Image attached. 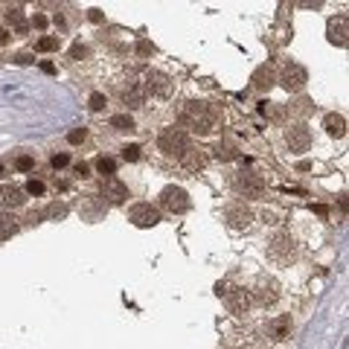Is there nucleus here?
<instances>
[{"label": "nucleus", "instance_id": "1", "mask_svg": "<svg viewBox=\"0 0 349 349\" xmlns=\"http://www.w3.org/2000/svg\"><path fill=\"white\" fill-rule=\"evenodd\" d=\"M181 122L186 128H192L195 134L207 137V134H212L221 125V114L207 102H186L184 111H181Z\"/></svg>", "mask_w": 349, "mask_h": 349}, {"label": "nucleus", "instance_id": "2", "mask_svg": "<svg viewBox=\"0 0 349 349\" xmlns=\"http://www.w3.org/2000/svg\"><path fill=\"white\" fill-rule=\"evenodd\" d=\"M157 146H160V151L163 154H169V157H184L186 151L192 149L189 146V134H186L184 128H163L160 131V137H157Z\"/></svg>", "mask_w": 349, "mask_h": 349}, {"label": "nucleus", "instance_id": "3", "mask_svg": "<svg viewBox=\"0 0 349 349\" xmlns=\"http://www.w3.org/2000/svg\"><path fill=\"white\" fill-rule=\"evenodd\" d=\"M215 294L224 300V306L230 309V314H244L247 309H250V291H244L242 285L219 282V285H215Z\"/></svg>", "mask_w": 349, "mask_h": 349}, {"label": "nucleus", "instance_id": "4", "mask_svg": "<svg viewBox=\"0 0 349 349\" xmlns=\"http://www.w3.org/2000/svg\"><path fill=\"white\" fill-rule=\"evenodd\" d=\"M268 250H271V256H274L277 262H294L297 242H294V236H291L288 230H277L271 236V242H268Z\"/></svg>", "mask_w": 349, "mask_h": 349}, {"label": "nucleus", "instance_id": "5", "mask_svg": "<svg viewBox=\"0 0 349 349\" xmlns=\"http://www.w3.org/2000/svg\"><path fill=\"white\" fill-rule=\"evenodd\" d=\"M160 207L166 212H172V215H181V212H186L192 207V201H189V192L184 186H166L160 192Z\"/></svg>", "mask_w": 349, "mask_h": 349}, {"label": "nucleus", "instance_id": "6", "mask_svg": "<svg viewBox=\"0 0 349 349\" xmlns=\"http://www.w3.org/2000/svg\"><path fill=\"white\" fill-rule=\"evenodd\" d=\"M277 81L285 88V91L300 93L302 88H306V81H309V73H306V67H302V64H294V61H288L285 67L279 70Z\"/></svg>", "mask_w": 349, "mask_h": 349}, {"label": "nucleus", "instance_id": "7", "mask_svg": "<svg viewBox=\"0 0 349 349\" xmlns=\"http://www.w3.org/2000/svg\"><path fill=\"white\" fill-rule=\"evenodd\" d=\"M233 189H236L242 198H262V195H265V181H262L259 174L242 172V174H236Z\"/></svg>", "mask_w": 349, "mask_h": 349}, {"label": "nucleus", "instance_id": "8", "mask_svg": "<svg viewBox=\"0 0 349 349\" xmlns=\"http://www.w3.org/2000/svg\"><path fill=\"white\" fill-rule=\"evenodd\" d=\"M128 219L134 221L137 227H157L160 224V209L154 204H134L128 209Z\"/></svg>", "mask_w": 349, "mask_h": 349}, {"label": "nucleus", "instance_id": "9", "mask_svg": "<svg viewBox=\"0 0 349 349\" xmlns=\"http://www.w3.org/2000/svg\"><path fill=\"white\" fill-rule=\"evenodd\" d=\"M143 88H146V93H154V96H163V99H166V96H172L174 84H172V79H169L166 73H160V70H149Z\"/></svg>", "mask_w": 349, "mask_h": 349}, {"label": "nucleus", "instance_id": "10", "mask_svg": "<svg viewBox=\"0 0 349 349\" xmlns=\"http://www.w3.org/2000/svg\"><path fill=\"white\" fill-rule=\"evenodd\" d=\"M250 300H256L259 306H274V302L279 300V285L274 282V279H259L256 282V288L250 291Z\"/></svg>", "mask_w": 349, "mask_h": 349}, {"label": "nucleus", "instance_id": "11", "mask_svg": "<svg viewBox=\"0 0 349 349\" xmlns=\"http://www.w3.org/2000/svg\"><path fill=\"white\" fill-rule=\"evenodd\" d=\"M224 219H227V224H230L233 230H247L253 224V212L244 204H230V207L224 209Z\"/></svg>", "mask_w": 349, "mask_h": 349}, {"label": "nucleus", "instance_id": "12", "mask_svg": "<svg viewBox=\"0 0 349 349\" xmlns=\"http://www.w3.org/2000/svg\"><path fill=\"white\" fill-rule=\"evenodd\" d=\"M285 143H288L291 151H309V146H312V131L306 125H291L288 131H285Z\"/></svg>", "mask_w": 349, "mask_h": 349}, {"label": "nucleus", "instance_id": "13", "mask_svg": "<svg viewBox=\"0 0 349 349\" xmlns=\"http://www.w3.org/2000/svg\"><path fill=\"white\" fill-rule=\"evenodd\" d=\"M102 198L105 201H111V204H125L128 201V186L119 181V178H105V184H102Z\"/></svg>", "mask_w": 349, "mask_h": 349}, {"label": "nucleus", "instance_id": "14", "mask_svg": "<svg viewBox=\"0 0 349 349\" xmlns=\"http://www.w3.org/2000/svg\"><path fill=\"white\" fill-rule=\"evenodd\" d=\"M23 201H26V192H23L21 186L0 184V207L15 209V207H23Z\"/></svg>", "mask_w": 349, "mask_h": 349}, {"label": "nucleus", "instance_id": "15", "mask_svg": "<svg viewBox=\"0 0 349 349\" xmlns=\"http://www.w3.org/2000/svg\"><path fill=\"white\" fill-rule=\"evenodd\" d=\"M326 35H329V44L346 47L349 44V38H346V18H332L329 26H326Z\"/></svg>", "mask_w": 349, "mask_h": 349}, {"label": "nucleus", "instance_id": "16", "mask_svg": "<svg viewBox=\"0 0 349 349\" xmlns=\"http://www.w3.org/2000/svg\"><path fill=\"white\" fill-rule=\"evenodd\" d=\"M122 102L128 108H143L146 105V88L140 81H128L125 88H122Z\"/></svg>", "mask_w": 349, "mask_h": 349}, {"label": "nucleus", "instance_id": "17", "mask_svg": "<svg viewBox=\"0 0 349 349\" xmlns=\"http://www.w3.org/2000/svg\"><path fill=\"white\" fill-rule=\"evenodd\" d=\"M265 335L271 337V340H285V337L291 335V317H288V314H279V317H274V320L268 323Z\"/></svg>", "mask_w": 349, "mask_h": 349}, {"label": "nucleus", "instance_id": "18", "mask_svg": "<svg viewBox=\"0 0 349 349\" xmlns=\"http://www.w3.org/2000/svg\"><path fill=\"white\" fill-rule=\"evenodd\" d=\"M207 160H209V154L204 149H189L184 157H181V163H184L189 172H201V169L207 166Z\"/></svg>", "mask_w": 349, "mask_h": 349}, {"label": "nucleus", "instance_id": "19", "mask_svg": "<svg viewBox=\"0 0 349 349\" xmlns=\"http://www.w3.org/2000/svg\"><path fill=\"white\" fill-rule=\"evenodd\" d=\"M253 88H259V91H268V88H274L277 84V73H274V67L271 64H262V67H256L253 73Z\"/></svg>", "mask_w": 349, "mask_h": 349}, {"label": "nucleus", "instance_id": "20", "mask_svg": "<svg viewBox=\"0 0 349 349\" xmlns=\"http://www.w3.org/2000/svg\"><path fill=\"white\" fill-rule=\"evenodd\" d=\"M323 128L332 137H343L346 134V116L343 114H326L323 116Z\"/></svg>", "mask_w": 349, "mask_h": 349}, {"label": "nucleus", "instance_id": "21", "mask_svg": "<svg viewBox=\"0 0 349 349\" xmlns=\"http://www.w3.org/2000/svg\"><path fill=\"white\" fill-rule=\"evenodd\" d=\"M6 23H9L15 32H26V29H29V23H26V18H23L21 6H9V9H6Z\"/></svg>", "mask_w": 349, "mask_h": 349}, {"label": "nucleus", "instance_id": "22", "mask_svg": "<svg viewBox=\"0 0 349 349\" xmlns=\"http://www.w3.org/2000/svg\"><path fill=\"white\" fill-rule=\"evenodd\" d=\"M18 233V219L12 212H0V242H6Z\"/></svg>", "mask_w": 349, "mask_h": 349}, {"label": "nucleus", "instance_id": "23", "mask_svg": "<svg viewBox=\"0 0 349 349\" xmlns=\"http://www.w3.org/2000/svg\"><path fill=\"white\" fill-rule=\"evenodd\" d=\"M111 125H114L116 131H134V119L128 114H116V116H111Z\"/></svg>", "mask_w": 349, "mask_h": 349}, {"label": "nucleus", "instance_id": "24", "mask_svg": "<svg viewBox=\"0 0 349 349\" xmlns=\"http://www.w3.org/2000/svg\"><path fill=\"white\" fill-rule=\"evenodd\" d=\"M35 50H38V53H53V50H58V38L56 35H44V38H38Z\"/></svg>", "mask_w": 349, "mask_h": 349}, {"label": "nucleus", "instance_id": "25", "mask_svg": "<svg viewBox=\"0 0 349 349\" xmlns=\"http://www.w3.org/2000/svg\"><path fill=\"white\" fill-rule=\"evenodd\" d=\"M96 172L111 178V174L116 172V160H114V157H99V160H96Z\"/></svg>", "mask_w": 349, "mask_h": 349}, {"label": "nucleus", "instance_id": "26", "mask_svg": "<svg viewBox=\"0 0 349 349\" xmlns=\"http://www.w3.org/2000/svg\"><path fill=\"white\" fill-rule=\"evenodd\" d=\"M44 215H47V219H64V215H67V207H64L61 201H53V204L47 207Z\"/></svg>", "mask_w": 349, "mask_h": 349}, {"label": "nucleus", "instance_id": "27", "mask_svg": "<svg viewBox=\"0 0 349 349\" xmlns=\"http://www.w3.org/2000/svg\"><path fill=\"white\" fill-rule=\"evenodd\" d=\"M291 111H294L297 116H309L314 111V105H312V99H300V102L291 105Z\"/></svg>", "mask_w": 349, "mask_h": 349}, {"label": "nucleus", "instance_id": "28", "mask_svg": "<svg viewBox=\"0 0 349 349\" xmlns=\"http://www.w3.org/2000/svg\"><path fill=\"white\" fill-rule=\"evenodd\" d=\"M15 169H18V172H32V169H35V157H29V154H21V157L15 160Z\"/></svg>", "mask_w": 349, "mask_h": 349}, {"label": "nucleus", "instance_id": "29", "mask_svg": "<svg viewBox=\"0 0 349 349\" xmlns=\"http://www.w3.org/2000/svg\"><path fill=\"white\" fill-rule=\"evenodd\" d=\"M88 105H91V111H105V105H108V99H105V93H91V99H88Z\"/></svg>", "mask_w": 349, "mask_h": 349}, {"label": "nucleus", "instance_id": "30", "mask_svg": "<svg viewBox=\"0 0 349 349\" xmlns=\"http://www.w3.org/2000/svg\"><path fill=\"white\" fill-rule=\"evenodd\" d=\"M44 181H38V178H32V181H29V184H26V189H23V192H29V195H44Z\"/></svg>", "mask_w": 349, "mask_h": 349}, {"label": "nucleus", "instance_id": "31", "mask_svg": "<svg viewBox=\"0 0 349 349\" xmlns=\"http://www.w3.org/2000/svg\"><path fill=\"white\" fill-rule=\"evenodd\" d=\"M84 137H88V131H84V128H73V131L67 134V143L79 146V143H84Z\"/></svg>", "mask_w": 349, "mask_h": 349}, {"label": "nucleus", "instance_id": "32", "mask_svg": "<svg viewBox=\"0 0 349 349\" xmlns=\"http://www.w3.org/2000/svg\"><path fill=\"white\" fill-rule=\"evenodd\" d=\"M122 160H128V163L140 160V146H125L122 149Z\"/></svg>", "mask_w": 349, "mask_h": 349}, {"label": "nucleus", "instance_id": "33", "mask_svg": "<svg viewBox=\"0 0 349 349\" xmlns=\"http://www.w3.org/2000/svg\"><path fill=\"white\" fill-rule=\"evenodd\" d=\"M134 50H137V56H154V44L151 41H137Z\"/></svg>", "mask_w": 349, "mask_h": 349}, {"label": "nucleus", "instance_id": "34", "mask_svg": "<svg viewBox=\"0 0 349 349\" xmlns=\"http://www.w3.org/2000/svg\"><path fill=\"white\" fill-rule=\"evenodd\" d=\"M70 58H73V61H81V58H88V47H84V44H76L73 50H70Z\"/></svg>", "mask_w": 349, "mask_h": 349}, {"label": "nucleus", "instance_id": "35", "mask_svg": "<svg viewBox=\"0 0 349 349\" xmlns=\"http://www.w3.org/2000/svg\"><path fill=\"white\" fill-rule=\"evenodd\" d=\"M67 163H70L67 154H53V169H64Z\"/></svg>", "mask_w": 349, "mask_h": 349}, {"label": "nucleus", "instance_id": "36", "mask_svg": "<svg viewBox=\"0 0 349 349\" xmlns=\"http://www.w3.org/2000/svg\"><path fill=\"white\" fill-rule=\"evenodd\" d=\"M215 157H219V160H230V157H236V154H233L230 149H224V146H219V149H215Z\"/></svg>", "mask_w": 349, "mask_h": 349}, {"label": "nucleus", "instance_id": "37", "mask_svg": "<svg viewBox=\"0 0 349 349\" xmlns=\"http://www.w3.org/2000/svg\"><path fill=\"white\" fill-rule=\"evenodd\" d=\"M32 26H38V29H44V26H47V18L41 15V12H35V15H32Z\"/></svg>", "mask_w": 349, "mask_h": 349}, {"label": "nucleus", "instance_id": "38", "mask_svg": "<svg viewBox=\"0 0 349 349\" xmlns=\"http://www.w3.org/2000/svg\"><path fill=\"white\" fill-rule=\"evenodd\" d=\"M88 18H91L93 23H102V18H105V15H102L99 9H91V12H88Z\"/></svg>", "mask_w": 349, "mask_h": 349}, {"label": "nucleus", "instance_id": "39", "mask_svg": "<svg viewBox=\"0 0 349 349\" xmlns=\"http://www.w3.org/2000/svg\"><path fill=\"white\" fill-rule=\"evenodd\" d=\"M35 58L29 56V53H21V56H18V64H32Z\"/></svg>", "mask_w": 349, "mask_h": 349}, {"label": "nucleus", "instance_id": "40", "mask_svg": "<svg viewBox=\"0 0 349 349\" xmlns=\"http://www.w3.org/2000/svg\"><path fill=\"white\" fill-rule=\"evenodd\" d=\"M88 172H91L88 163H79V166H76V174H81V178H88Z\"/></svg>", "mask_w": 349, "mask_h": 349}, {"label": "nucleus", "instance_id": "41", "mask_svg": "<svg viewBox=\"0 0 349 349\" xmlns=\"http://www.w3.org/2000/svg\"><path fill=\"white\" fill-rule=\"evenodd\" d=\"M297 169H300V172H309V169H312V163H309V160H300V163H297Z\"/></svg>", "mask_w": 349, "mask_h": 349}, {"label": "nucleus", "instance_id": "42", "mask_svg": "<svg viewBox=\"0 0 349 349\" xmlns=\"http://www.w3.org/2000/svg\"><path fill=\"white\" fill-rule=\"evenodd\" d=\"M41 70H44V73H56V67H53L50 61H44V64H41Z\"/></svg>", "mask_w": 349, "mask_h": 349}, {"label": "nucleus", "instance_id": "43", "mask_svg": "<svg viewBox=\"0 0 349 349\" xmlns=\"http://www.w3.org/2000/svg\"><path fill=\"white\" fill-rule=\"evenodd\" d=\"M6 41H9V32H6V29L0 26V44H6Z\"/></svg>", "mask_w": 349, "mask_h": 349}, {"label": "nucleus", "instance_id": "44", "mask_svg": "<svg viewBox=\"0 0 349 349\" xmlns=\"http://www.w3.org/2000/svg\"><path fill=\"white\" fill-rule=\"evenodd\" d=\"M0 174H3V163H0Z\"/></svg>", "mask_w": 349, "mask_h": 349}]
</instances>
